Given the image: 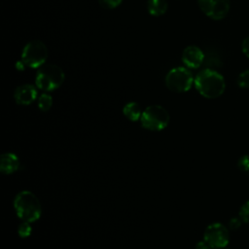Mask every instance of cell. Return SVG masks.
<instances>
[{"instance_id": "6da1fadb", "label": "cell", "mask_w": 249, "mask_h": 249, "mask_svg": "<svg viewBox=\"0 0 249 249\" xmlns=\"http://www.w3.org/2000/svg\"><path fill=\"white\" fill-rule=\"evenodd\" d=\"M194 83L196 90L205 98H217L221 96L226 89L224 77L219 72L212 69H204L198 72Z\"/></svg>"}, {"instance_id": "7a4b0ae2", "label": "cell", "mask_w": 249, "mask_h": 249, "mask_svg": "<svg viewBox=\"0 0 249 249\" xmlns=\"http://www.w3.org/2000/svg\"><path fill=\"white\" fill-rule=\"evenodd\" d=\"M14 208L19 219L33 223L42 214V207L38 197L30 191H21L15 196Z\"/></svg>"}, {"instance_id": "3957f363", "label": "cell", "mask_w": 249, "mask_h": 249, "mask_svg": "<svg viewBox=\"0 0 249 249\" xmlns=\"http://www.w3.org/2000/svg\"><path fill=\"white\" fill-rule=\"evenodd\" d=\"M64 78V72L59 66L43 64L37 70L35 84L38 89L48 92L58 89L62 85Z\"/></svg>"}, {"instance_id": "277c9868", "label": "cell", "mask_w": 249, "mask_h": 249, "mask_svg": "<svg viewBox=\"0 0 249 249\" xmlns=\"http://www.w3.org/2000/svg\"><path fill=\"white\" fill-rule=\"evenodd\" d=\"M170 116L168 111L160 105H150L142 112L140 122L145 129L160 131L169 124Z\"/></svg>"}, {"instance_id": "5b68a950", "label": "cell", "mask_w": 249, "mask_h": 249, "mask_svg": "<svg viewBox=\"0 0 249 249\" xmlns=\"http://www.w3.org/2000/svg\"><path fill=\"white\" fill-rule=\"evenodd\" d=\"M195 82L192 72L182 66L174 67L168 71L165 76V85L171 91L185 92L188 91Z\"/></svg>"}, {"instance_id": "8992f818", "label": "cell", "mask_w": 249, "mask_h": 249, "mask_svg": "<svg viewBox=\"0 0 249 249\" xmlns=\"http://www.w3.org/2000/svg\"><path fill=\"white\" fill-rule=\"evenodd\" d=\"M48 57V49L46 45L40 40L29 41L22 49L21 60L22 62L32 68H37L45 64Z\"/></svg>"}, {"instance_id": "52a82bcc", "label": "cell", "mask_w": 249, "mask_h": 249, "mask_svg": "<svg viewBox=\"0 0 249 249\" xmlns=\"http://www.w3.org/2000/svg\"><path fill=\"white\" fill-rule=\"evenodd\" d=\"M203 240L214 249H224L230 241L229 230L221 223H212L206 227Z\"/></svg>"}, {"instance_id": "ba28073f", "label": "cell", "mask_w": 249, "mask_h": 249, "mask_svg": "<svg viewBox=\"0 0 249 249\" xmlns=\"http://www.w3.org/2000/svg\"><path fill=\"white\" fill-rule=\"evenodd\" d=\"M200 10L208 18L220 20L226 18L230 11V0H198Z\"/></svg>"}, {"instance_id": "9c48e42d", "label": "cell", "mask_w": 249, "mask_h": 249, "mask_svg": "<svg viewBox=\"0 0 249 249\" xmlns=\"http://www.w3.org/2000/svg\"><path fill=\"white\" fill-rule=\"evenodd\" d=\"M204 60V53L197 46H188L182 53V61L189 68H198Z\"/></svg>"}, {"instance_id": "30bf717a", "label": "cell", "mask_w": 249, "mask_h": 249, "mask_svg": "<svg viewBox=\"0 0 249 249\" xmlns=\"http://www.w3.org/2000/svg\"><path fill=\"white\" fill-rule=\"evenodd\" d=\"M14 98L19 105H29L37 98V89L30 84L20 85L15 89Z\"/></svg>"}, {"instance_id": "8fae6325", "label": "cell", "mask_w": 249, "mask_h": 249, "mask_svg": "<svg viewBox=\"0 0 249 249\" xmlns=\"http://www.w3.org/2000/svg\"><path fill=\"white\" fill-rule=\"evenodd\" d=\"M20 166L18 157L11 152H7L0 157V171L4 174H12Z\"/></svg>"}, {"instance_id": "7c38bea8", "label": "cell", "mask_w": 249, "mask_h": 249, "mask_svg": "<svg viewBox=\"0 0 249 249\" xmlns=\"http://www.w3.org/2000/svg\"><path fill=\"white\" fill-rule=\"evenodd\" d=\"M142 110L140 105L137 102L131 101L126 103L124 108H123V113L124 115L132 122H136L138 120H140L141 116H142Z\"/></svg>"}, {"instance_id": "4fadbf2b", "label": "cell", "mask_w": 249, "mask_h": 249, "mask_svg": "<svg viewBox=\"0 0 249 249\" xmlns=\"http://www.w3.org/2000/svg\"><path fill=\"white\" fill-rule=\"evenodd\" d=\"M147 8L152 16H161L165 14L168 8V3L166 0H148Z\"/></svg>"}, {"instance_id": "5bb4252c", "label": "cell", "mask_w": 249, "mask_h": 249, "mask_svg": "<svg viewBox=\"0 0 249 249\" xmlns=\"http://www.w3.org/2000/svg\"><path fill=\"white\" fill-rule=\"evenodd\" d=\"M53 105V97L51 94L44 92L38 97V108L43 111H49Z\"/></svg>"}, {"instance_id": "9a60e30c", "label": "cell", "mask_w": 249, "mask_h": 249, "mask_svg": "<svg viewBox=\"0 0 249 249\" xmlns=\"http://www.w3.org/2000/svg\"><path fill=\"white\" fill-rule=\"evenodd\" d=\"M30 224L31 223H29V222L22 221V223H20V225L18 226V234H19V236L21 238H26V237H28L31 234L32 227H31Z\"/></svg>"}, {"instance_id": "2e32d148", "label": "cell", "mask_w": 249, "mask_h": 249, "mask_svg": "<svg viewBox=\"0 0 249 249\" xmlns=\"http://www.w3.org/2000/svg\"><path fill=\"white\" fill-rule=\"evenodd\" d=\"M237 85L241 89H249V69L242 71L238 75Z\"/></svg>"}, {"instance_id": "e0dca14e", "label": "cell", "mask_w": 249, "mask_h": 249, "mask_svg": "<svg viewBox=\"0 0 249 249\" xmlns=\"http://www.w3.org/2000/svg\"><path fill=\"white\" fill-rule=\"evenodd\" d=\"M237 167L241 172L249 175V155H243L239 158Z\"/></svg>"}, {"instance_id": "ac0fdd59", "label": "cell", "mask_w": 249, "mask_h": 249, "mask_svg": "<svg viewBox=\"0 0 249 249\" xmlns=\"http://www.w3.org/2000/svg\"><path fill=\"white\" fill-rule=\"evenodd\" d=\"M239 218L242 222L249 224V200L243 203L239 209Z\"/></svg>"}, {"instance_id": "d6986e66", "label": "cell", "mask_w": 249, "mask_h": 249, "mask_svg": "<svg viewBox=\"0 0 249 249\" xmlns=\"http://www.w3.org/2000/svg\"><path fill=\"white\" fill-rule=\"evenodd\" d=\"M123 0H98L99 4L106 9H114L117 8Z\"/></svg>"}, {"instance_id": "ffe728a7", "label": "cell", "mask_w": 249, "mask_h": 249, "mask_svg": "<svg viewBox=\"0 0 249 249\" xmlns=\"http://www.w3.org/2000/svg\"><path fill=\"white\" fill-rule=\"evenodd\" d=\"M241 50H242V53L245 54V56L249 58V36L243 39L241 43Z\"/></svg>"}, {"instance_id": "44dd1931", "label": "cell", "mask_w": 249, "mask_h": 249, "mask_svg": "<svg viewBox=\"0 0 249 249\" xmlns=\"http://www.w3.org/2000/svg\"><path fill=\"white\" fill-rule=\"evenodd\" d=\"M241 222L242 221L240 220V218H231L229 222V227L231 230H237L240 227Z\"/></svg>"}, {"instance_id": "7402d4cb", "label": "cell", "mask_w": 249, "mask_h": 249, "mask_svg": "<svg viewBox=\"0 0 249 249\" xmlns=\"http://www.w3.org/2000/svg\"><path fill=\"white\" fill-rule=\"evenodd\" d=\"M196 249H214L213 247H211L208 243H206L204 240L198 241L196 245Z\"/></svg>"}, {"instance_id": "603a6c76", "label": "cell", "mask_w": 249, "mask_h": 249, "mask_svg": "<svg viewBox=\"0 0 249 249\" xmlns=\"http://www.w3.org/2000/svg\"><path fill=\"white\" fill-rule=\"evenodd\" d=\"M224 249H226V248H224Z\"/></svg>"}]
</instances>
